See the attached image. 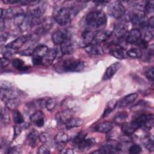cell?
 I'll return each mask as SVG.
<instances>
[{"instance_id":"cell-1","label":"cell","mask_w":154,"mask_h":154,"mask_svg":"<svg viewBox=\"0 0 154 154\" xmlns=\"http://www.w3.org/2000/svg\"><path fill=\"white\" fill-rule=\"evenodd\" d=\"M77 8L75 7H61L55 13L54 19L60 26L69 23L74 16L78 13Z\"/></svg>"},{"instance_id":"cell-2","label":"cell","mask_w":154,"mask_h":154,"mask_svg":"<svg viewBox=\"0 0 154 154\" xmlns=\"http://www.w3.org/2000/svg\"><path fill=\"white\" fill-rule=\"evenodd\" d=\"M86 23L95 28L104 26L106 24L107 18L104 12L100 10H94L88 13L85 17Z\"/></svg>"},{"instance_id":"cell-3","label":"cell","mask_w":154,"mask_h":154,"mask_svg":"<svg viewBox=\"0 0 154 154\" xmlns=\"http://www.w3.org/2000/svg\"><path fill=\"white\" fill-rule=\"evenodd\" d=\"M60 69L63 72H78L82 71L84 69V63L79 60L69 59L62 62L60 65Z\"/></svg>"},{"instance_id":"cell-4","label":"cell","mask_w":154,"mask_h":154,"mask_svg":"<svg viewBox=\"0 0 154 154\" xmlns=\"http://www.w3.org/2000/svg\"><path fill=\"white\" fill-rule=\"evenodd\" d=\"M108 13L109 16L117 19H121L125 13V8L119 1L110 2L108 5Z\"/></svg>"},{"instance_id":"cell-5","label":"cell","mask_w":154,"mask_h":154,"mask_svg":"<svg viewBox=\"0 0 154 154\" xmlns=\"http://www.w3.org/2000/svg\"><path fill=\"white\" fill-rule=\"evenodd\" d=\"M138 127L150 129L153 126V116L152 114H144L133 120Z\"/></svg>"},{"instance_id":"cell-6","label":"cell","mask_w":154,"mask_h":154,"mask_svg":"<svg viewBox=\"0 0 154 154\" xmlns=\"http://www.w3.org/2000/svg\"><path fill=\"white\" fill-rule=\"evenodd\" d=\"M130 19L133 26L138 28L144 27L146 26V18L145 13L142 10H137L131 13L130 15Z\"/></svg>"},{"instance_id":"cell-7","label":"cell","mask_w":154,"mask_h":154,"mask_svg":"<svg viewBox=\"0 0 154 154\" xmlns=\"http://www.w3.org/2000/svg\"><path fill=\"white\" fill-rule=\"evenodd\" d=\"M122 149V146L120 144H116L113 145L110 143H106L102 145L97 152H94L93 153H104V154H110L115 153Z\"/></svg>"},{"instance_id":"cell-8","label":"cell","mask_w":154,"mask_h":154,"mask_svg":"<svg viewBox=\"0 0 154 154\" xmlns=\"http://www.w3.org/2000/svg\"><path fill=\"white\" fill-rule=\"evenodd\" d=\"M70 38L69 32L65 29L55 31L52 35V40L55 45H61L67 39Z\"/></svg>"},{"instance_id":"cell-9","label":"cell","mask_w":154,"mask_h":154,"mask_svg":"<svg viewBox=\"0 0 154 154\" xmlns=\"http://www.w3.org/2000/svg\"><path fill=\"white\" fill-rule=\"evenodd\" d=\"M76 49L75 42L69 38L60 45V50L63 55H70L73 54Z\"/></svg>"},{"instance_id":"cell-10","label":"cell","mask_w":154,"mask_h":154,"mask_svg":"<svg viewBox=\"0 0 154 154\" xmlns=\"http://www.w3.org/2000/svg\"><path fill=\"white\" fill-rule=\"evenodd\" d=\"M1 98L2 100L5 102L6 100L8 99H15L18 98V97L20 96L21 91H20L19 90L16 89L14 87L10 89H1Z\"/></svg>"},{"instance_id":"cell-11","label":"cell","mask_w":154,"mask_h":154,"mask_svg":"<svg viewBox=\"0 0 154 154\" xmlns=\"http://www.w3.org/2000/svg\"><path fill=\"white\" fill-rule=\"evenodd\" d=\"M128 31V26L125 22H119L115 24L112 34L118 39L123 38Z\"/></svg>"},{"instance_id":"cell-12","label":"cell","mask_w":154,"mask_h":154,"mask_svg":"<svg viewBox=\"0 0 154 154\" xmlns=\"http://www.w3.org/2000/svg\"><path fill=\"white\" fill-rule=\"evenodd\" d=\"M73 111L71 109L68 108L57 112L55 118L58 122L61 124H66L70 119L73 117Z\"/></svg>"},{"instance_id":"cell-13","label":"cell","mask_w":154,"mask_h":154,"mask_svg":"<svg viewBox=\"0 0 154 154\" xmlns=\"http://www.w3.org/2000/svg\"><path fill=\"white\" fill-rule=\"evenodd\" d=\"M142 34L141 31L138 28L132 29L127 34L126 37V40L128 43L136 44L141 38Z\"/></svg>"},{"instance_id":"cell-14","label":"cell","mask_w":154,"mask_h":154,"mask_svg":"<svg viewBox=\"0 0 154 154\" xmlns=\"http://www.w3.org/2000/svg\"><path fill=\"white\" fill-rule=\"evenodd\" d=\"M94 37V32L87 30L82 33L81 38L80 40V45L82 47H86L87 46L91 44L93 42Z\"/></svg>"},{"instance_id":"cell-15","label":"cell","mask_w":154,"mask_h":154,"mask_svg":"<svg viewBox=\"0 0 154 154\" xmlns=\"http://www.w3.org/2000/svg\"><path fill=\"white\" fill-rule=\"evenodd\" d=\"M120 67H121V64L119 62H116L110 65L106 69L103 75L102 79L104 81H106L111 79L117 72V70L120 68Z\"/></svg>"},{"instance_id":"cell-16","label":"cell","mask_w":154,"mask_h":154,"mask_svg":"<svg viewBox=\"0 0 154 154\" xmlns=\"http://www.w3.org/2000/svg\"><path fill=\"white\" fill-rule=\"evenodd\" d=\"M31 120L37 127H42L45 124L44 114L41 111H37L30 117Z\"/></svg>"},{"instance_id":"cell-17","label":"cell","mask_w":154,"mask_h":154,"mask_svg":"<svg viewBox=\"0 0 154 154\" xmlns=\"http://www.w3.org/2000/svg\"><path fill=\"white\" fill-rule=\"evenodd\" d=\"M112 33L109 31H99L94 32V40L92 43L100 44L107 40L111 35Z\"/></svg>"},{"instance_id":"cell-18","label":"cell","mask_w":154,"mask_h":154,"mask_svg":"<svg viewBox=\"0 0 154 154\" xmlns=\"http://www.w3.org/2000/svg\"><path fill=\"white\" fill-rule=\"evenodd\" d=\"M138 94L137 93H133L129 94L123 97L117 104L119 108H124L134 102L137 98Z\"/></svg>"},{"instance_id":"cell-19","label":"cell","mask_w":154,"mask_h":154,"mask_svg":"<svg viewBox=\"0 0 154 154\" xmlns=\"http://www.w3.org/2000/svg\"><path fill=\"white\" fill-rule=\"evenodd\" d=\"M139 128L136 125V123L132 121L130 123H124L122 125V131L124 135L130 136L134 134Z\"/></svg>"},{"instance_id":"cell-20","label":"cell","mask_w":154,"mask_h":154,"mask_svg":"<svg viewBox=\"0 0 154 154\" xmlns=\"http://www.w3.org/2000/svg\"><path fill=\"white\" fill-rule=\"evenodd\" d=\"M27 40V37L25 35H21L17 37L14 40L11 42L6 45L8 48H10L12 49H18L21 48L26 43Z\"/></svg>"},{"instance_id":"cell-21","label":"cell","mask_w":154,"mask_h":154,"mask_svg":"<svg viewBox=\"0 0 154 154\" xmlns=\"http://www.w3.org/2000/svg\"><path fill=\"white\" fill-rule=\"evenodd\" d=\"M85 51L89 54L91 55H102L103 54V49L99 44L91 43L85 47Z\"/></svg>"},{"instance_id":"cell-22","label":"cell","mask_w":154,"mask_h":154,"mask_svg":"<svg viewBox=\"0 0 154 154\" xmlns=\"http://www.w3.org/2000/svg\"><path fill=\"white\" fill-rule=\"evenodd\" d=\"M96 141L94 138H85L78 144H77L78 148L81 151H85L89 150L91 147L94 146Z\"/></svg>"},{"instance_id":"cell-23","label":"cell","mask_w":154,"mask_h":154,"mask_svg":"<svg viewBox=\"0 0 154 154\" xmlns=\"http://www.w3.org/2000/svg\"><path fill=\"white\" fill-rule=\"evenodd\" d=\"M113 124L111 122H103L97 125L94 129L96 131L101 133H108L112 130Z\"/></svg>"},{"instance_id":"cell-24","label":"cell","mask_w":154,"mask_h":154,"mask_svg":"<svg viewBox=\"0 0 154 154\" xmlns=\"http://www.w3.org/2000/svg\"><path fill=\"white\" fill-rule=\"evenodd\" d=\"M57 55V51L56 49L51 48L49 49L46 55L43 58V63H44L45 64L49 65L51 64L55 59Z\"/></svg>"},{"instance_id":"cell-25","label":"cell","mask_w":154,"mask_h":154,"mask_svg":"<svg viewBox=\"0 0 154 154\" xmlns=\"http://www.w3.org/2000/svg\"><path fill=\"white\" fill-rule=\"evenodd\" d=\"M38 137H39V134L38 131L35 129H32L28 133L26 137L29 145L32 147H34L36 145V142L37 139L38 138Z\"/></svg>"},{"instance_id":"cell-26","label":"cell","mask_w":154,"mask_h":154,"mask_svg":"<svg viewBox=\"0 0 154 154\" xmlns=\"http://www.w3.org/2000/svg\"><path fill=\"white\" fill-rule=\"evenodd\" d=\"M83 123H84V121L81 119L72 117L65 124V125H66V128L67 129H69L73 128L79 127L82 126Z\"/></svg>"},{"instance_id":"cell-27","label":"cell","mask_w":154,"mask_h":154,"mask_svg":"<svg viewBox=\"0 0 154 154\" xmlns=\"http://www.w3.org/2000/svg\"><path fill=\"white\" fill-rule=\"evenodd\" d=\"M48 51H49V48L46 46L41 45L35 47L33 49L32 55H37L43 58V57L46 55Z\"/></svg>"},{"instance_id":"cell-28","label":"cell","mask_w":154,"mask_h":154,"mask_svg":"<svg viewBox=\"0 0 154 154\" xmlns=\"http://www.w3.org/2000/svg\"><path fill=\"white\" fill-rule=\"evenodd\" d=\"M13 66L19 71H25L28 69L29 67L26 66L25 62L19 58H14L12 61Z\"/></svg>"},{"instance_id":"cell-29","label":"cell","mask_w":154,"mask_h":154,"mask_svg":"<svg viewBox=\"0 0 154 154\" xmlns=\"http://www.w3.org/2000/svg\"><path fill=\"white\" fill-rule=\"evenodd\" d=\"M109 53L112 56H113L115 58H118V59L122 60V59L125 58L124 49L119 47L118 46V45H117V46L116 48L111 49Z\"/></svg>"},{"instance_id":"cell-30","label":"cell","mask_w":154,"mask_h":154,"mask_svg":"<svg viewBox=\"0 0 154 154\" xmlns=\"http://www.w3.org/2000/svg\"><path fill=\"white\" fill-rule=\"evenodd\" d=\"M117 105V102L116 100H110L107 104L106 107L103 111L102 117L104 118L105 117H107L114 110V109L116 107Z\"/></svg>"},{"instance_id":"cell-31","label":"cell","mask_w":154,"mask_h":154,"mask_svg":"<svg viewBox=\"0 0 154 154\" xmlns=\"http://www.w3.org/2000/svg\"><path fill=\"white\" fill-rule=\"evenodd\" d=\"M55 141L57 144H64L69 140V137L67 134L64 132H60L55 136Z\"/></svg>"},{"instance_id":"cell-32","label":"cell","mask_w":154,"mask_h":154,"mask_svg":"<svg viewBox=\"0 0 154 154\" xmlns=\"http://www.w3.org/2000/svg\"><path fill=\"white\" fill-rule=\"evenodd\" d=\"M26 19V15L22 13H19L14 16L13 17V23L14 25L16 26H20L24 22Z\"/></svg>"},{"instance_id":"cell-33","label":"cell","mask_w":154,"mask_h":154,"mask_svg":"<svg viewBox=\"0 0 154 154\" xmlns=\"http://www.w3.org/2000/svg\"><path fill=\"white\" fill-rule=\"evenodd\" d=\"M20 101L17 98L8 99L5 101V104L8 109L15 110V109L20 105Z\"/></svg>"},{"instance_id":"cell-34","label":"cell","mask_w":154,"mask_h":154,"mask_svg":"<svg viewBox=\"0 0 154 154\" xmlns=\"http://www.w3.org/2000/svg\"><path fill=\"white\" fill-rule=\"evenodd\" d=\"M143 143L147 149L150 152H153L154 150L153 146V140L152 137L150 135H147L145 137L143 140Z\"/></svg>"},{"instance_id":"cell-35","label":"cell","mask_w":154,"mask_h":154,"mask_svg":"<svg viewBox=\"0 0 154 154\" xmlns=\"http://www.w3.org/2000/svg\"><path fill=\"white\" fill-rule=\"evenodd\" d=\"M128 56L134 58H138L142 56L143 52L140 49L132 48L128 50L126 52Z\"/></svg>"},{"instance_id":"cell-36","label":"cell","mask_w":154,"mask_h":154,"mask_svg":"<svg viewBox=\"0 0 154 154\" xmlns=\"http://www.w3.org/2000/svg\"><path fill=\"white\" fill-rule=\"evenodd\" d=\"M13 120L14 122L16 123V124L20 125L24 122V119L22 114L17 111V110H13Z\"/></svg>"},{"instance_id":"cell-37","label":"cell","mask_w":154,"mask_h":154,"mask_svg":"<svg viewBox=\"0 0 154 154\" xmlns=\"http://www.w3.org/2000/svg\"><path fill=\"white\" fill-rule=\"evenodd\" d=\"M128 118V114L125 112H122L117 114L114 119V121L117 124H123L125 122Z\"/></svg>"},{"instance_id":"cell-38","label":"cell","mask_w":154,"mask_h":154,"mask_svg":"<svg viewBox=\"0 0 154 154\" xmlns=\"http://www.w3.org/2000/svg\"><path fill=\"white\" fill-rule=\"evenodd\" d=\"M87 132L84 131H81L80 132H79L76 136L73 139V143L75 144H78L80 142H81L83 140H84L87 136Z\"/></svg>"},{"instance_id":"cell-39","label":"cell","mask_w":154,"mask_h":154,"mask_svg":"<svg viewBox=\"0 0 154 154\" xmlns=\"http://www.w3.org/2000/svg\"><path fill=\"white\" fill-rule=\"evenodd\" d=\"M1 122H3L4 123L6 124L8 123L10 121V116L6 108H1Z\"/></svg>"},{"instance_id":"cell-40","label":"cell","mask_w":154,"mask_h":154,"mask_svg":"<svg viewBox=\"0 0 154 154\" xmlns=\"http://www.w3.org/2000/svg\"><path fill=\"white\" fill-rule=\"evenodd\" d=\"M57 105L56 100L53 98H49L45 102V107L48 111H52L54 109Z\"/></svg>"},{"instance_id":"cell-41","label":"cell","mask_w":154,"mask_h":154,"mask_svg":"<svg viewBox=\"0 0 154 154\" xmlns=\"http://www.w3.org/2000/svg\"><path fill=\"white\" fill-rule=\"evenodd\" d=\"M43 100L38 99L37 100H32L28 103V107L30 108H39L43 106Z\"/></svg>"},{"instance_id":"cell-42","label":"cell","mask_w":154,"mask_h":154,"mask_svg":"<svg viewBox=\"0 0 154 154\" xmlns=\"http://www.w3.org/2000/svg\"><path fill=\"white\" fill-rule=\"evenodd\" d=\"M12 49L8 48L7 46H4V48H2V47H1V52L2 54L4 55L5 58H9L10 57H11V55L13 54Z\"/></svg>"},{"instance_id":"cell-43","label":"cell","mask_w":154,"mask_h":154,"mask_svg":"<svg viewBox=\"0 0 154 154\" xmlns=\"http://www.w3.org/2000/svg\"><path fill=\"white\" fill-rule=\"evenodd\" d=\"M38 138H39V140L41 143H45L46 142H48L50 138H51V135L48 133V132H42L40 135H39V137H38Z\"/></svg>"},{"instance_id":"cell-44","label":"cell","mask_w":154,"mask_h":154,"mask_svg":"<svg viewBox=\"0 0 154 154\" xmlns=\"http://www.w3.org/2000/svg\"><path fill=\"white\" fill-rule=\"evenodd\" d=\"M129 153L131 154H137L141 152V147L140 145L134 144L129 148Z\"/></svg>"},{"instance_id":"cell-45","label":"cell","mask_w":154,"mask_h":154,"mask_svg":"<svg viewBox=\"0 0 154 154\" xmlns=\"http://www.w3.org/2000/svg\"><path fill=\"white\" fill-rule=\"evenodd\" d=\"M22 151L21 146H15L14 147H12L8 149L7 153H11V154H19L21 153Z\"/></svg>"},{"instance_id":"cell-46","label":"cell","mask_w":154,"mask_h":154,"mask_svg":"<svg viewBox=\"0 0 154 154\" xmlns=\"http://www.w3.org/2000/svg\"><path fill=\"white\" fill-rule=\"evenodd\" d=\"M153 72H154V69H153V67H147L145 69V75L146 76V77L151 80L152 81H153V78H154V75H153Z\"/></svg>"},{"instance_id":"cell-47","label":"cell","mask_w":154,"mask_h":154,"mask_svg":"<svg viewBox=\"0 0 154 154\" xmlns=\"http://www.w3.org/2000/svg\"><path fill=\"white\" fill-rule=\"evenodd\" d=\"M37 152L40 154H48L50 153V149L48 146L43 144L38 148Z\"/></svg>"},{"instance_id":"cell-48","label":"cell","mask_w":154,"mask_h":154,"mask_svg":"<svg viewBox=\"0 0 154 154\" xmlns=\"http://www.w3.org/2000/svg\"><path fill=\"white\" fill-rule=\"evenodd\" d=\"M14 87L13 85V84L8 81H1L0 83V88L1 89H4V90H7V89H10L13 88Z\"/></svg>"},{"instance_id":"cell-49","label":"cell","mask_w":154,"mask_h":154,"mask_svg":"<svg viewBox=\"0 0 154 154\" xmlns=\"http://www.w3.org/2000/svg\"><path fill=\"white\" fill-rule=\"evenodd\" d=\"M145 11L147 13H152L153 12V1H147L145 5Z\"/></svg>"},{"instance_id":"cell-50","label":"cell","mask_w":154,"mask_h":154,"mask_svg":"<svg viewBox=\"0 0 154 154\" xmlns=\"http://www.w3.org/2000/svg\"><path fill=\"white\" fill-rule=\"evenodd\" d=\"M32 62L34 65H40L43 63V58L37 55H32Z\"/></svg>"},{"instance_id":"cell-51","label":"cell","mask_w":154,"mask_h":154,"mask_svg":"<svg viewBox=\"0 0 154 154\" xmlns=\"http://www.w3.org/2000/svg\"><path fill=\"white\" fill-rule=\"evenodd\" d=\"M10 63V61L8 58H1V68H4L6 66H7Z\"/></svg>"},{"instance_id":"cell-52","label":"cell","mask_w":154,"mask_h":154,"mask_svg":"<svg viewBox=\"0 0 154 154\" xmlns=\"http://www.w3.org/2000/svg\"><path fill=\"white\" fill-rule=\"evenodd\" d=\"M22 128L19 126H16L14 128V138H16L21 132L22 131Z\"/></svg>"},{"instance_id":"cell-53","label":"cell","mask_w":154,"mask_h":154,"mask_svg":"<svg viewBox=\"0 0 154 154\" xmlns=\"http://www.w3.org/2000/svg\"><path fill=\"white\" fill-rule=\"evenodd\" d=\"M8 38V35L7 34L5 33L4 34H1V43H3L4 42H5V41L7 40Z\"/></svg>"},{"instance_id":"cell-54","label":"cell","mask_w":154,"mask_h":154,"mask_svg":"<svg viewBox=\"0 0 154 154\" xmlns=\"http://www.w3.org/2000/svg\"><path fill=\"white\" fill-rule=\"evenodd\" d=\"M96 4H97V5H102L105 4H107L109 2L108 1H94V2Z\"/></svg>"},{"instance_id":"cell-55","label":"cell","mask_w":154,"mask_h":154,"mask_svg":"<svg viewBox=\"0 0 154 154\" xmlns=\"http://www.w3.org/2000/svg\"><path fill=\"white\" fill-rule=\"evenodd\" d=\"M0 27H1V31H2L4 28V20L3 18H1V22H0Z\"/></svg>"},{"instance_id":"cell-56","label":"cell","mask_w":154,"mask_h":154,"mask_svg":"<svg viewBox=\"0 0 154 154\" xmlns=\"http://www.w3.org/2000/svg\"><path fill=\"white\" fill-rule=\"evenodd\" d=\"M62 152H63L64 153H67V154H72V153H73V150L71 149H66L65 151Z\"/></svg>"}]
</instances>
